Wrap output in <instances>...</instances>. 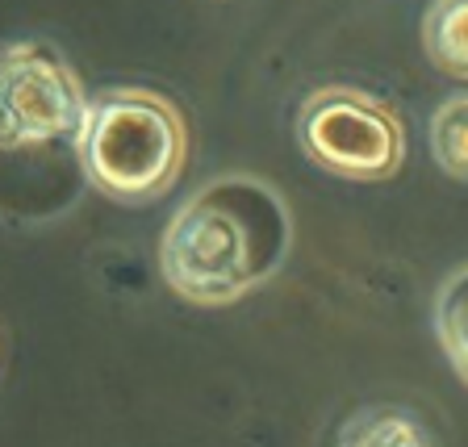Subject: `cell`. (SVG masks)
Masks as SVG:
<instances>
[{
    "label": "cell",
    "instance_id": "6da1fadb",
    "mask_svg": "<svg viewBox=\"0 0 468 447\" xmlns=\"http://www.w3.org/2000/svg\"><path fill=\"white\" fill-rule=\"evenodd\" d=\"M292 218L281 188L251 172L214 176L164 226L159 272L197 305H230L284 268Z\"/></svg>",
    "mask_w": 468,
    "mask_h": 447
},
{
    "label": "cell",
    "instance_id": "7a4b0ae2",
    "mask_svg": "<svg viewBox=\"0 0 468 447\" xmlns=\"http://www.w3.org/2000/svg\"><path fill=\"white\" fill-rule=\"evenodd\" d=\"M76 159L92 188L122 205H146L180 180L188 126L164 92L105 88L88 101Z\"/></svg>",
    "mask_w": 468,
    "mask_h": 447
},
{
    "label": "cell",
    "instance_id": "3957f363",
    "mask_svg": "<svg viewBox=\"0 0 468 447\" xmlns=\"http://www.w3.org/2000/svg\"><path fill=\"white\" fill-rule=\"evenodd\" d=\"M297 143L322 172L356 180V185L389 180L401 172V159H406L401 117L385 101L347 84L314 88L302 101Z\"/></svg>",
    "mask_w": 468,
    "mask_h": 447
},
{
    "label": "cell",
    "instance_id": "277c9868",
    "mask_svg": "<svg viewBox=\"0 0 468 447\" xmlns=\"http://www.w3.org/2000/svg\"><path fill=\"white\" fill-rule=\"evenodd\" d=\"M0 101H5V151L76 138L88 113V97L76 71L50 42H13L5 50Z\"/></svg>",
    "mask_w": 468,
    "mask_h": 447
},
{
    "label": "cell",
    "instance_id": "5b68a950",
    "mask_svg": "<svg viewBox=\"0 0 468 447\" xmlns=\"http://www.w3.org/2000/svg\"><path fill=\"white\" fill-rule=\"evenodd\" d=\"M422 47L439 71L468 80V0H431L422 17Z\"/></svg>",
    "mask_w": 468,
    "mask_h": 447
},
{
    "label": "cell",
    "instance_id": "8992f818",
    "mask_svg": "<svg viewBox=\"0 0 468 447\" xmlns=\"http://www.w3.org/2000/svg\"><path fill=\"white\" fill-rule=\"evenodd\" d=\"M435 335L439 347L456 368V377L468 385V263H460L456 272L435 293Z\"/></svg>",
    "mask_w": 468,
    "mask_h": 447
},
{
    "label": "cell",
    "instance_id": "52a82bcc",
    "mask_svg": "<svg viewBox=\"0 0 468 447\" xmlns=\"http://www.w3.org/2000/svg\"><path fill=\"white\" fill-rule=\"evenodd\" d=\"M431 155L452 180L468 185V92L452 97L431 117Z\"/></svg>",
    "mask_w": 468,
    "mask_h": 447
},
{
    "label": "cell",
    "instance_id": "ba28073f",
    "mask_svg": "<svg viewBox=\"0 0 468 447\" xmlns=\"http://www.w3.org/2000/svg\"><path fill=\"white\" fill-rule=\"evenodd\" d=\"M339 439L343 443H427V431L410 427L398 410H368Z\"/></svg>",
    "mask_w": 468,
    "mask_h": 447
}]
</instances>
